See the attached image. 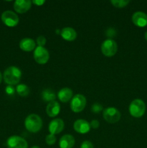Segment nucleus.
<instances>
[{
    "mask_svg": "<svg viewBox=\"0 0 147 148\" xmlns=\"http://www.w3.org/2000/svg\"><path fill=\"white\" fill-rule=\"evenodd\" d=\"M90 127H92V129H95V130H96V129H98L99 127V122L98 120L97 119H94L92 120V121H91L90 123Z\"/></svg>",
    "mask_w": 147,
    "mask_h": 148,
    "instance_id": "bb28decb",
    "label": "nucleus"
},
{
    "mask_svg": "<svg viewBox=\"0 0 147 148\" xmlns=\"http://www.w3.org/2000/svg\"><path fill=\"white\" fill-rule=\"evenodd\" d=\"M61 106L59 102L54 101L50 102L46 107V114L49 117H55L60 113Z\"/></svg>",
    "mask_w": 147,
    "mask_h": 148,
    "instance_id": "2eb2a0df",
    "label": "nucleus"
},
{
    "mask_svg": "<svg viewBox=\"0 0 147 148\" xmlns=\"http://www.w3.org/2000/svg\"><path fill=\"white\" fill-rule=\"evenodd\" d=\"M144 37H145V39L147 40V31L146 32L145 34H144Z\"/></svg>",
    "mask_w": 147,
    "mask_h": 148,
    "instance_id": "7c9ffc66",
    "label": "nucleus"
},
{
    "mask_svg": "<svg viewBox=\"0 0 147 148\" xmlns=\"http://www.w3.org/2000/svg\"><path fill=\"white\" fill-rule=\"evenodd\" d=\"M36 43H37V46H42V47H43L46 43V38L43 36H38L37 38V39H36Z\"/></svg>",
    "mask_w": 147,
    "mask_h": 148,
    "instance_id": "b1692460",
    "label": "nucleus"
},
{
    "mask_svg": "<svg viewBox=\"0 0 147 148\" xmlns=\"http://www.w3.org/2000/svg\"><path fill=\"white\" fill-rule=\"evenodd\" d=\"M80 148H94V145L90 141H84L81 144Z\"/></svg>",
    "mask_w": 147,
    "mask_h": 148,
    "instance_id": "a878e982",
    "label": "nucleus"
},
{
    "mask_svg": "<svg viewBox=\"0 0 147 148\" xmlns=\"http://www.w3.org/2000/svg\"><path fill=\"white\" fill-rule=\"evenodd\" d=\"M1 80H2V75H1V73L0 72V84H1Z\"/></svg>",
    "mask_w": 147,
    "mask_h": 148,
    "instance_id": "c756f323",
    "label": "nucleus"
},
{
    "mask_svg": "<svg viewBox=\"0 0 147 148\" xmlns=\"http://www.w3.org/2000/svg\"><path fill=\"white\" fill-rule=\"evenodd\" d=\"M36 43L33 39L30 38H25L20 40V48L24 51H32L35 49Z\"/></svg>",
    "mask_w": 147,
    "mask_h": 148,
    "instance_id": "f3484780",
    "label": "nucleus"
},
{
    "mask_svg": "<svg viewBox=\"0 0 147 148\" xmlns=\"http://www.w3.org/2000/svg\"><path fill=\"white\" fill-rule=\"evenodd\" d=\"M132 22L138 27H146L147 25V14L141 11L135 12L132 15Z\"/></svg>",
    "mask_w": 147,
    "mask_h": 148,
    "instance_id": "f8f14e48",
    "label": "nucleus"
},
{
    "mask_svg": "<svg viewBox=\"0 0 147 148\" xmlns=\"http://www.w3.org/2000/svg\"><path fill=\"white\" fill-rule=\"evenodd\" d=\"M129 113L134 118H141L146 112V104L142 100L135 99L130 103Z\"/></svg>",
    "mask_w": 147,
    "mask_h": 148,
    "instance_id": "7ed1b4c3",
    "label": "nucleus"
},
{
    "mask_svg": "<svg viewBox=\"0 0 147 148\" xmlns=\"http://www.w3.org/2000/svg\"><path fill=\"white\" fill-rule=\"evenodd\" d=\"M7 146L8 148H27L28 144L22 137L14 135L7 139Z\"/></svg>",
    "mask_w": 147,
    "mask_h": 148,
    "instance_id": "1a4fd4ad",
    "label": "nucleus"
},
{
    "mask_svg": "<svg viewBox=\"0 0 147 148\" xmlns=\"http://www.w3.org/2000/svg\"><path fill=\"white\" fill-rule=\"evenodd\" d=\"M101 51L105 56L112 57L118 51V44L112 39H106L101 44Z\"/></svg>",
    "mask_w": 147,
    "mask_h": 148,
    "instance_id": "20e7f679",
    "label": "nucleus"
},
{
    "mask_svg": "<svg viewBox=\"0 0 147 148\" xmlns=\"http://www.w3.org/2000/svg\"><path fill=\"white\" fill-rule=\"evenodd\" d=\"M31 148H40V147H39L38 146H33Z\"/></svg>",
    "mask_w": 147,
    "mask_h": 148,
    "instance_id": "2f4dec72",
    "label": "nucleus"
},
{
    "mask_svg": "<svg viewBox=\"0 0 147 148\" xmlns=\"http://www.w3.org/2000/svg\"><path fill=\"white\" fill-rule=\"evenodd\" d=\"M61 30H56V33H59V32H60Z\"/></svg>",
    "mask_w": 147,
    "mask_h": 148,
    "instance_id": "473e14b6",
    "label": "nucleus"
},
{
    "mask_svg": "<svg viewBox=\"0 0 147 148\" xmlns=\"http://www.w3.org/2000/svg\"><path fill=\"white\" fill-rule=\"evenodd\" d=\"M41 98L45 102H52V101H55L56 95L53 90L46 89L42 92Z\"/></svg>",
    "mask_w": 147,
    "mask_h": 148,
    "instance_id": "6ab92c4d",
    "label": "nucleus"
},
{
    "mask_svg": "<svg viewBox=\"0 0 147 148\" xmlns=\"http://www.w3.org/2000/svg\"><path fill=\"white\" fill-rule=\"evenodd\" d=\"M32 3H33V4L37 6H41L46 3V1H43V0H35V1H32Z\"/></svg>",
    "mask_w": 147,
    "mask_h": 148,
    "instance_id": "c85d7f7f",
    "label": "nucleus"
},
{
    "mask_svg": "<svg viewBox=\"0 0 147 148\" xmlns=\"http://www.w3.org/2000/svg\"><path fill=\"white\" fill-rule=\"evenodd\" d=\"M22 77V72L17 66H12L7 68L3 74L4 82L9 85H17Z\"/></svg>",
    "mask_w": 147,
    "mask_h": 148,
    "instance_id": "f257e3e1",
    "label": "nucleus"
},
{
    "mask_svg": "<svg viewBox=\"0 0 147 148\" xmlns=\"http://www.w3.org/2000/svg\"><path fill=\"white\" fill-rule=\"evenodd\" d=\"M34 59L39 64H46L49 60L50 54L46 48L42 46H37L34 51L33 53Z\"/></svg>",
    "mask_w": 147,
    "mask_h": 148,
    "instance_id": "0eeeda50",
    "label": "nucleus"
},
{
    "mask_svg": "<svg viewBox=\"0 0 147 148\" xmlns=\"http://www.w3.org/2000/svg\"><path fill=\"white\" fill-rule=\"evenodd\" d=\"M115 34V30L114 28H108L107 30V36L110 37H113Z\"/></svg>",
    "mask_w": 147,
    "mask_h": 148,
    "instance_id": "cd10ccee",
    "label": "nucleus"
},
{
    "mask_svg": "<svg viewBox=\"0 0 147 148\" xmlns=\"http://www.w3.org/2000/svg\"><path fill=\"white\" fill-rule=\"evenodd\" d=\"M102 110H103V107L99 103H95L91 108V111L95 114H98V113L101 112Z\"/></svg>",
    "mask_w": 147,
    "mask_h": 148,
    "instance_id": "5701e85b",
    "label": "nucleus"
},
{
    "mask_svg": "<svg viewBox=\"0 0 147 148\" xmlns=\"http://www.w3.org/2000/svg\"><path fill=\"white\" fill-rule=\"evenodd\" d=\"M1 21L8 27H15L19 23V17L11 10H6L1 14Z\"/></svg>",
    "mask_w": 147,
    "mask_h": 148,
    "instance_id": "6e6552de",
    "label": "nucleus"
},
{
    "mask_svg": "<svg viewBox=\"0 0 147 148\" xmlns=\"http://www.w3.org/2000/svg\"><path fill=\"white\" fill-rule=\"evenodd\" d=\"M64 129V122L61 119H55L52 120L48 125V131L50 134H57L61 132Z\"/></svg>",
    "mask_w": 147,
    "mask_h": 148,
    "instance_id": "9b49d317",
    "label": "nucleus"
},
{
    "mask_svg": "<svg viewBox=\"0 0 147 148\" xmlns=\"http://www.w3.org/2000/svg\"><path fill=\"white\" fill-rule=\"evenodd\" d=\"M16 89L12 86V85H8L5 88V92L9 95H14Z\"/></svg>",
    "mask_w": 147,
    "mask_h": 148,
    "instance_id": "393cba45",
    "label": "nucleus"
},
{
    "mask_svg": "<svg viewBox=\"0 0 147 148\" xmlns=\"http://www.w3.org/2000/svg\"><path fill=\"white\" fill-rule=\"evenodd\" d=\"M111 4L117 8H123L130 3L129 0H112Z\"/></svg>",
    "mask_w": 147,
    "mask_h": 148,
    "instance_id": "412c9836",
    "label": "nucleus"
},
{
    "mask_svg": "<svg viewBox=\"0 0 147 148\" xmlns=\"http://www.w3.org/2000/svg\"><path fill=\"white\" fill-rule=\"evenodd\" d=\"M58 98L62 103H66L73 98V91L69 88H62L57 94Z\"/></svg>",
    "mask_w": 147,
    "mask_h": 148,
    "instance_id": "a211bd4d",
    "label": "nucleus"
},
{
    "mask_svg": "<svg viewBox=\"0 0 147 148\" xmlns=\"http://www.w3.org/2000/svg\"><path fill=\"white\" fill-rule=\"evenodd\" d=\"M61 36L65 40L73 41L77 37V33H76V30L72 27H63L61 30Z\"/></svg>",
    "mask_w": 147,
    "mask_h": 148,
    "instance_id": "4468645a",
    "label": "nucleus"
},
{
    "mask_svg": "<svg viewBox=\"0 0 147 148\" xmlns=\"http://www.w3.org/2000/svg\"><path fill=\"white\" fill-rule=\"evenodd\" d=\"M24 127L28 132L31 133H37L43 127V121L40 116L32 114L27 116L24 120Z\"/></svg>",
    "mask_w": 147,
    "mask_h": 148,
    "instance_id": "f03ea898",
    "label": "nucleus"
},
{
    "mask_svg": "<svg viewBox=\"0 0 147 148\" xmlns=\"http://www.w3.org/2000/svg\"><path fill=\"white\" fill-rule=\"evenodd\" d=\"M75 145V139L71 134H65L59 140V147L61 148H73Z\"/></svg>",
    "mask_w": 147,
    "mask_h": 148,
    "instance_id": "dca6fc26",
    "label": "nucleus"
},
{
    "mask_svg": "<svg viewBox=\"0 0 147 148\" xmlns=\"http://www.w3.org/2000/svg\"><path fill=\"white\" fill-rule=\"evenodd\" d=\"M16 92L20 96L25 97L30 93V88L25 84H20L16 87Z\"/></svg>",
    "mask_w": 147,
    "mask_h": 148,
    "instance_id": "aec40b11",
    "label": "nucleus"
},
{
    "mask_svg": "<svg viewBox=\"0 0 147 148\" xmlns=\"http://www.w3.org/2000/svg\"><path fill=\"white\" fill-rule=\"evenodd\" d=\"M86 99L84 95L82 94H76L71 98L70 108L74 113L82 112L86 107Z\"/></svg>",
    "mask_w": 147,
    "mask_h": 148,
    "instance_id": "39448f33",
    "label": "nucleus"
},
{
    "mask_svg": "<svg viewBox=\"0 0 147 148\" xmlns=\"http://www.w3.org/2000/svg\"><path fill=\"white\" fill-rule=\"evenodd\" d=\"M32 4L33 3L30 0H16L14 3V9L17 13L22 14L30 10Z\"/></svg>",
    "mask_w": 147,
    "mask_h": 148,
    "instance_id": "ddd939ff",
    "label": "nucleus"
},
{
    "mask_svg": "<svg viewBox=\"0 0 147 148\" xmlns=\"http://www.w3.org/2000/svg\"><path fill=\"white\" fill-rule=\"evenodd\" d=\"M120 112L114 107H108L103 110V118L107 122L114 124L120 119Z\"/></svg>",
    "mask_w": 147,
    "mask_h": 148,
    "instance_id": "423d86ee",
    "label": "nucleus"
},
{
    "mask_svg": "<svg viewBox=\"0 0 147 148\" xmlns=\"http://www.w3.org/2000/svg\"><path fill=\"white\" fill-rule=\"evenodd\" d=\"M90 124L84 119H77L74 123V130L79 134H86L90 131Z\"/></svg>",
    "mask_w": 147,
    "mask_h": 148,
    "instance_id": "9d476101",
    "label": "nucleus"
},
{
    "mask_svg": "<svg viewBox=\"0 0 147 148\" xmlns=\"http://www.w3.org/2000/svg\"><path fill=\"white\" fill-rule=\"evenodd\" d=\"M56 137L54 134H49L46 137V143L48 145H53L56 143Z\"/></svg>",
    "mask_w": 147,
    "mask_h": 148,
    "instance_id": "4be33fe9",
    "label": "nucleus"
}]
</instances>
